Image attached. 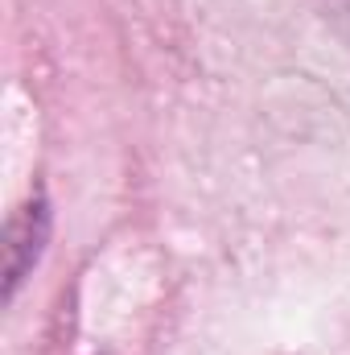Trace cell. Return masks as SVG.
<instances>
[{
    "label": "cell",
    "mask_w": 350,
    "mask_h": 355,
    "mask_svg": "<svg viewBox=\"0 0 350 355\" xmlns=\"http://www.w3.org/2000/svg\"><path fill=\"white\" fill-rule=\"evenodd\" d=\"M46 240H50V207H46V198H33V202L17 207V215L4 227V293L8 297L21 289L29 268L37 265Z\"/></svg>",
    "instance_id": "6da1fadb"
}]
</instances>
